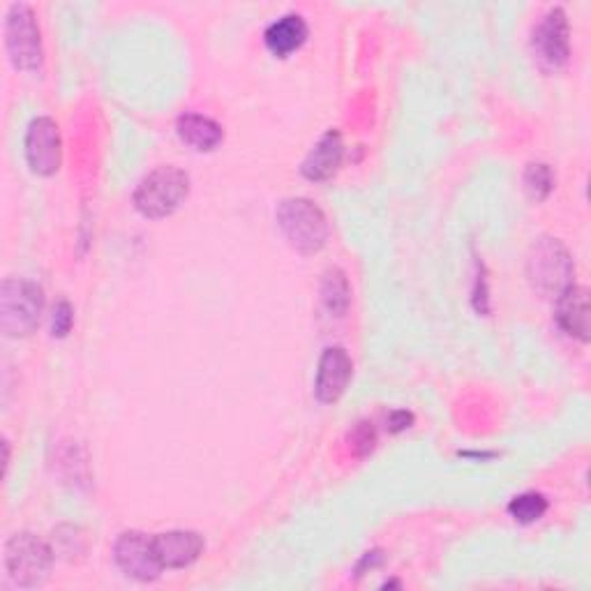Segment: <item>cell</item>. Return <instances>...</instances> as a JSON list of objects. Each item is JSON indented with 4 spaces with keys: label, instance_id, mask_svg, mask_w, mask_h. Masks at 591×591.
I'll return each instance as SVG.
<instances>
[{
    "label": "cell",
    "instance_id": "cell-10",
    "mask_svg": "<svg viewBox=\"0 0 591 591\" xmlns=\"http://www.w3.org/2000/svg\"><path fill=\"white\" fill-rule=\"evenodd\" d=\"M352 374H354L352 356H349L342 346H329L326 352L321 354L317 367L314 393L319 402H324V405L338 402L344 395L349 382H352Z\"/></svg>",
    "mask_w": 591,
    "mask_h": 591
},
{
    "label": "cell",
    "instance_id": "cell-17",
    "mask_svg": "<svg viewBox=\"0 0 591 591\" xmlns=\"http://www.w3.org/2000/svg\"><path fill=\"white\" fill-rule=\"evenodd\" d=\"M508 514H510V518L522 522V525L539 522L548 514V499L541 492H522V495L510 499Z\"/></svg>",
    "mask_w": 591,
    "mask_h": 591
},
{
    "label": "cell",
    "instance_id": "cell-12",
    "mask_svg": "<svg viewBox=\"0 0 591 591\" xmlns=\"http://www.w3.org/2000/svg\"><path fill=\"white\" fill-rule=\"evenodd\" d=\"M342 157H344V144H342V134L338 129L326 132L324 137L317 142V146L308 153V157L303 159V176L308 180H329L331 176H335V172L342 165Z\"/></svg>",
    "mask_w": 591,
    "mask_h": 591
},
{
    "label": "cell",
    "instance_id": "cell-13",
    "mask_svg": "<svg viewBox=\"0 0 591 591\" xmlns=\"http://www.w3.org/2000/svg\"><path fill=\"white\" fill-rule=\"evenodd\" d=\"M557 324L563 333L578 338L582 342L589 340V293L582 287L571 284L557 299Z\"/></svg>",
    "mask_w": 591,
    "mask_h": 591
},
{
    "label": "cell",
    "instance_id": "cell-9",
    "mask_svg": "<svg viewBox=\"0 0 591 591\" xmlns=\"http://www.w3.org/2000/svg\"><path fill=\"white\" fill-rule=\"evenodd\" d=\"M61 132L59 123L40 116L29 125L25 132V159H29V167L40 174V176H53L61 169Z\"/></svg>",
    "mask_w": 591,
    "mask_h": 591
},
{
    "label": "cell",
    "instance_id": "cell-3",
    "mask_svg": "<svg viewBox=\"0 0 591 591\" xmlns=\"http://www.w3.org/2000/svg\"><path fill=\"white\" fill-rule=\"evenodd\" d=\"M187 195H190V176L178 167H159L134 190V206L144 218L159 220L176 212Z\"/></svg>",
    "mask_w": 591,
    "mask_h": 591
},
{
    "label": "cell",
    "instance_id": "cell-7",
    "mask_svg": "<svg viewBox=\"0 0 591 591\" xmlns=\"http://www.w3.org/2000/svg\"><path fill=\"white\" fill-rule=\"evenodd\" d=\"M569 19L561 8L550 10L531 33V49L546 70H561L571 56Z\"/></svg>",
    "mask_w": 591,
    "mask_h": 591
},
{
    "label": "cell",
    "instance_id": "cell-11",
    "mask_svg": "<svg viewBox=\"0 0 591 591\" xmlns=\"http://www.w3.org/2000/svg\"><path fill=\"white\" fill-rule=\"evenodd\" d=\"M153 546L163 569H185L195 563L204 552V539L197 531H165L153 536Z\"/></svg>",
    "mask_w": 591,
    "mask_h": 591
},
{
    "label": "cell",
    "instance_id": "cell-16",
    "mask_svg": "<svg viewBox=\"0 0 591 591\" xmlns=\"http://www.w3.org/2000/svg\"><path fill=\"white\" fill-rule=\"evenodd\" d=\"M321 301H324L326 310L335 317H342L352 301V289H349L346 276L340 268H329L324 282H321Z\"/></svg>",
    "mask_w": 591,
    "mask_h": 591
},
{
    "label": "cell",
    "instance_id": "cell-19",
    "mask_svg": "<svg viewBox=\"0 0 591 591\" xmlns=\"http://www.w3.org/2000/svg\"><path fill=\"white\" fill-rule=\"evenodd\" d=\"M349 442H352V448L356 450V455H361L363 458V455L372 453L374 444H377V433H374V427L370 421H361L352 429V435H349Z\"/></svg>",
    "mask_w": 591,
    "mask_h": 591
},
{
    "label": "cell",
    "instance_id": "cell-5",
    "mask_svg": "<svg viewBox=\"0 0 591 591\" xmlns=\"http://www.w3.org/2000/svg\"><path fill=\"white\" fill-rule=\"evenodd\" d=\"M53 552L51 548L38 539L35 533L21 531L14 533L6 543V569L14 584L33 589L40 587L51 571Z\"/></svg>",
    "mask_w": 591,
    "mask_h": 591
},
{
    "label": "cell",
    "instance_id": "cell-21",
    "mask_svg": "<svg viewBox=\"0 0 591 591\" xmlns=\"http://www.w3.org/2000/svg\"><path fill=\"white\" fill-rule=\"evenodd\" d=\"M414 423V416L405 409H400V412H393L388 416V427H391V433H400V429H407L409 425Z\"/></svg>",
    "mask_w": 591,
    "mask_h": 591
},
{
    "label": "cell",
    "instance_id": "cell-8",
    "mask_svg": "<svg viewBox=\"0 0 591 591\" xmlns=\"http://www.w3.org/2000/svg\"><path fill=\"white\" fill-rule=\"evenodd\" d=\"M114 559L118 569L139 582H153L163 573V563L157 559L153 539L142 531H125L118 536L114 546Z\"/></svg>",
    "mask_w": 591,
    "mask_h": 591
},
{
    "label": "cell",
    "instance_id": "cell-1",
    "mask_svg": "<svg viewBox=\"0 0 591 591\" xmlns=\"http://www.w3.org/2000/svg\"><path fill=\"white\" fill-rule=\"evenodd\" d=\"M278 227L293 250L314 255L324 250L331 236L326 212L305 197L284 199L278 206Z\"/></svg>",
    "mask_w": 591,
    "mask_h": 591
},
{
    "label": "cell",
    "instance_id": "cell-4",
    "mask_svg": "<svg viewBox=\"0 0 591 591\" xmlns=\"http://www.w3.org/2000/svg\"><path fill=\"white\" fill-rule=\"evenodd\" d=\"M527 276L533 289L548 296V299H559L573 282L576 266L557 238H541L533 243L531 255L527 259Z\"/></svg>",
    "mask_w": 591,
    "mask_h": 591
},
{
    "label": "cell",
    "instance_id": "cell-22",
    "mask_svg": "<svg viewBox=\"0 0 591 591\" xmlns=\"http://www.w3.org/2000/svg\"><path fill=\"white\" fill-rule=\"evenodd\" d=\"M380 563H382V552H380V550L367 552V554L363 557V561L356 567V576H361L363 569H374V567H380Z\"/></svg>",
    "mask_w": 591,
    "mask_h": 591
},
{
    "label": "cell",
    "instance_id": "cell-20",
    "mask_svg": "<svg viewBox=\"0 0 591 591\" xmlns=\"http://www.w3.org/2000/svg\"><path fill=\"white\" fill-rule=\"evenodd\" d=\"M72 324H74V310L68 301H61L56 308H53V317H51L53 338H65L72 331Z\"/></svg>",
    "mask_w": 591,
    "mask_h": 591
},
{
    "label": "cell",
    "instance_id": "cell-6",
    "mask_svg": "<svg viewBox=\"0 0 591 591\" xmlns=\"http://www.w3.org/2000/svg\"><path fill=\"white\" fill-rule=\"evenodd\" d=\"M6 46L17 70L35 72L42 65V38L33 10L25 3H14L6 17Z\"/></svg>",
    "mask_w": 591,
    "mask_h": 591
},
{
    "label": "cell",
    "instance_id": "cell-14",
    "mask_svg": "<svg viewBox=\"0 0 591 591\" xmlns=\"http://www.w3.org/2000/svg\"><path fill=\"white\" fill-rule=\"evenodd\" d=\"M305 40H308V23L301 14H293V12L273 21L263 33V42L268 51H271L278 59H287L289 53L301 49Z\"/></svg>",
    "mask_w": 591,
    "mask_h": 591
},
{
    "label": "cell",
    "instance_id": "cell-18",
    "mask_svg": "<svg viewBox=\"0 0 591 591\" xmlns=\"http://www.w3.org/2000/svg\"><path fill=\"white\" fill-rule=\"evenodd\" d=\"M554 187V174L548 165L543 163H531L525 172V190H527V197L531 201H543L550 197Z\"/></svg>",
    "mask_w": 591,
    "mask_h": 591
},
{
    "label": "cell",
    "instance_id": "cell-2",
    "mask_svg": "<svg viewBox=\"0 0 591 591\" xmlns=\"http://www.w3.org/2000/svg\"><path fill=\"white\" fill-rule=\"evenodd\" d=\"M44 310V291L38 282L10 278L0 289V329L8 338L31 335Z\"/></svg>",
    "mask_w": 591,
    "mask_h": 591
},
{
    "label": "cell",
    "instance_id": "cell-15",
    "mask_svg": "<svg viewBox=\"0 0 591 591\" xmlns=\"http://www.w3.org/2000/svg\"><path fill=\"white\" fill-rule=\"evenodd\" d=\"M176 132H178L180 142L193 146L195 151H212V148H218L225 139L222 125L201 114H183L176 121Z\"/></svg>",
    "mask_w": 591,
    "mask_h": 591
}]
</instances>
